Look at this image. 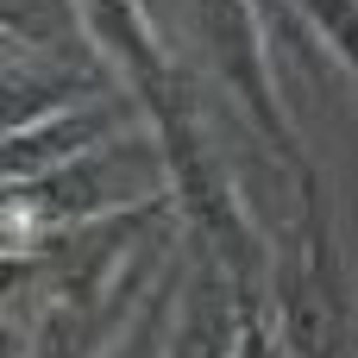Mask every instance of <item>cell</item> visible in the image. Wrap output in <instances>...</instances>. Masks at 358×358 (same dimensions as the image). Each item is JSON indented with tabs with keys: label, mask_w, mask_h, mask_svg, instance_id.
I'll return each instance as SVG.
<instances>
[{
	"label": "cell",
	"mask_w": 358,
	"mask_h": 358,
	"mask_svg": "<svg viewBox=\"0 0 358 358\" xmlns=\"http://www.w3.org/2000/svg\"><path fill=\"white\" fill-rule=\"evenodd\" d=\"M157 120V145H164V189L176 195V214L195 227V239L239 277V283H258L264 277V252L252 239V214H245V195L233 182V170L214 157L201 120H195V94L189 82L151 113Z\"/></svg>",
	"instance_id": "1"
},
{
	"label": "cell",
	"mask_w": 358,
	"mask_h": 358,
	"mask_svg": "<svg viewBox=\"0 0 358 358\" xmlns=\"http://www.w3.org/2000/svg\"><path fill=\"white\" fill-rule=\"evenodd\" d=\"M195 31H201L208 63L227 76V88H233V94L245 101V113L258 120V138L302 176V170H308V151H302L296 132H289L277 76H271V57H264V31H258V0H195Z\"/></svg>",
	"instance_id": "2"
},
{
	"label": "cell",
	"mask_w": 358,
	"mask_h": 358,
	"mask_svg": "<svg viewBox=\"0 0 358 358\" xmlns=\"http://www.w3.org/2000/svg\"><path fill=\"white\" fill-rule=\"evenodd\" d=\"M170 264V239L164 245H145L107 289L94 296H50L38 327H31V346L19 358H107L120 346V334L132 327V315L145 308L151 296V271Z\"/></svg>",
	"instance_id": "3"
},
{
	"label": "cell",
	"mask_w": 358,
	"mask_h": 358,
	"mask_svg": "<svg viewBox=\"0 0 358 358\" xmlns=\"http://www.w3.org/2000/svg\"><path fill=\"white\" fill-rule=\"evenodd\" d=\"M239 334H245V283L201 245V271L182 283L164 358H239Z\"/></svg>",
	"instance_id": "4"
},
{
	"label": "cell",
	"mask_w": 358,
	"mask_h": 358,
	"mask_svg": "<svg viewBox=\"0 0 358 358\" xmlns=\"http://www.w3.org/2000/svg\"><path fill=\"white\" fill-rule=\"evenodd\" d=\"M132 107H145V101H138V94H132V101H82V107H69V113H44V120H31V126H13V138H6V170H13V182H19V176H44V170H57V164H69V157L107 145V138H120L126 120H132Z\"/></svg>",
	"instance_id": "5"
},
{
	"label": "cell",
	"mask_w": 358,
	"mask_h": 358,
	"mask_svg": "<svg viewBox=\"0 0 358 358\" xmlns=\"http://www.w3.org/2000/svg\"><path fill=\"white\" fill-rule=\"evenodd\" d=\"M182 283H189V271H182V258H170L164 277H157V296L132 315V327L120 334V346H113L107 358H164V352H170V327H176Z\"/></svg>",
	"instance_id": "6"
}]
</instances>
